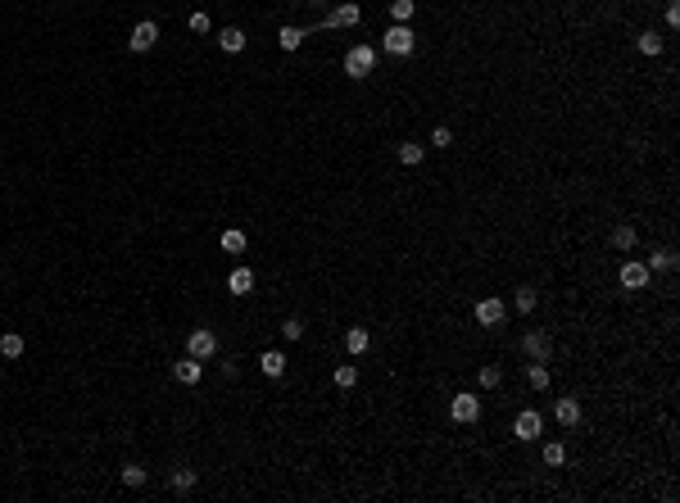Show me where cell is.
I'll return each instance as SVG.
<instances>
[{
    "label": "cell",
    "mask_w": 680,
    "mask_h": 503,
    "mask_svg": "<svg viewBox=\"0 0 680 503\" xmlns=\"http://www.w3.org/2000/svg\"><path fill=\"white\" fill-rule=\"evenodd\" d=\"M413 46H417V32H413L408 23H395V28L381 37V50H385V55H395V59L413 55Z\"/></svg>",
    "instance_id": "1"
},
{
    "label": "cell",
    "mask_w": 680,
    "mask_h": 503,
    "mask_svg": "<svg viewBox=\"0 0 680 503\" xmlns=\"http://www.w3.org/2000/svg\"><path fill=\"white\" fill-rule=\"evenodd\" d=\"M218 46L227 50V55H240V50H245V32H240V28H222L218 32Z\"/></svg>",
    "instance_id": "15"
},
{
    "label": "cell",
    "mask_w": 680,
    "mask_h": 503,
    "mask_svg": "<svg viewBox=\"0 0 680 503\" xmlns=\"http://www.w3.org/2000/svg\"><path fill=\"white\" fill-rule=\"evenodd\" d=\"M200 372H204V368H200V358H191V354H186L182 363H173V377L182 381V386H195V381H200Z\"/></svg>",
    "instance_id": "11"
},
{
    "label": "cell",
    "mask_w": 680,
    "mask_h": 503,
    "mask_svg": "<svg viewBox=\"0 0 680 503\" xmlns=\"http://www.w3.org/2000/svg\"><path fill=\"white\" fill-rule=\"evenodd\" d=\"M259 368H263V377H281V372H286V354H281V349L259 354Z\"/></svg>",
    "instance_id": "14"
},
{
    "label": "cell",
    "mask_w": 680,
    "mask_h": 503,
    "mask_svg": "<svg viewBox=\"0 0 680 503\" xmlns=\"http://www.w3.org/2000/svg\"><path fill=\"white\" fill-rule=\"evenodd\" d=\"M422 154H426V150H422L417 141H399V163H404V168H417Z\"/></svg>",
    "instance_id": "19"
},
{
    "label": "cell",
    "mask_w": 680,
    "mask_h": 503,
    "mask_svg": "<svg viewBox=\"0 0 680 503\" xmlns=\"http://www.w3.org/2000/svg\"><path fill=\"white\" fill-rule=\"evenodd\" d=\"M667 28H680V5H667Z\"/></svg>",
    "instance_id": "35"
},
{
    "label": "cell",
    "mask_w": 680,
    "mask_h": 503,
    "mask_svg": "<svg viewBox=\"0 0 680 503\" xmlns=\"http://www.w3.org/2000/svg\"><path fill=\"white\" fill-rule=\"evenodd\" d=\"M304 37H308L304 28H290V23H286V28L277 32V46H281V50H299V46H304Z\"/></svg>",
    "instance_id": "18"
},
{
    "label": "cell",
    "mask_w": 680,
    "mask_h": 503,
    "mask_svg": "<svg viewBox=\"0 0 680 503\" xmlns=\"http://www.w3.org/2000/svg\"><path fill=\"white\" fill-rule=\"evenodd\" d=\"M367 345H372L367 327H349V331H345V349L354 354V358H358V354H367Z\"/></svg>",
    "instance_id": "13"
},
{
    "label": "cell",
    "mask_w": 680,
    "mask_h": 503,
    "mask_svg": "<svg viewBox=\"0 0 680 503\" xmlns=\"http://www.w3.org/2000/svg\"><path fill=\"white\" fill-rule=\"evenodd\" d=\"M640 50H644V55H662V37L644 32V37H640Z\"/></svg>",
    "instance_id": "32"
},
{
    "label": "cell",
    "mask_w": 680,
    "mask_h": 503,
    "mask_svg": "<svg viewBox=\"0 0 680 503\" xmlns=\"http://www.w3.org/2000/svg\"><path fill=\"white\" fill-rule=\"evenodd\" d=\"M449 418H454V422H463V427H467V422H476V418H481V399H476V395H454Z\"/></svg>",
    "instance_id": "8"
},
{
    "label": "cell",
    "mask_w": 680,
    "mask_h": 503,
    "mask_svg": "<svg viewBox=\"0 0 680 503\" xmlns=\"http://www.w3.org/2000/svg\"><path fill=\"white\" fill-rule=\"evenodd\" d=\"M522 349H526L531 363H549V354H554V340H549V331H526L522 336Z\"/></svg>",
    "instance_id": "6"
},
{
    "label": "cell",
    "mask_w": 680,
    "mask_h": 503,
    "mask_svg": "<svg viewBox=\"0 0 680 503\" xmlns=\"http://www.w3.org/2000/svg\"><path fill=\"white\" fill-rule=\"evenodd\" d=\"M431 145H436V150H445V145H454V132H449V127H436V132H431Z\"/></svg>",
    "instance_id": "33"
},
{
    "label": "cell",
    "mask_w": 680,
    "mask_h": 503,
    "mask_svg": "<svg viewBox=\"0 0 680 503\" xmlns=\"http://www.w3.org/2000/svg\"><path fill=\"white\" fill-rule=\"evenodd\" d=\"M191 32H209V14L195 10V14H191Z\"/></svg>",
    "instance_id": "34"
},
{
    "label": "cell",
    "mask_w": 680,
    "mask_h": 503,
    "mask_svg": "<svg viewBox=\"0 0 680 503\" xmlns=\"http://www.w3.org/2000/svg\"><path fill=\"white\" fill-rule=\"evenodd\" d=\"M554 418H558V427H576L581 422V399H558Z\"/></svg>",
    "instance_id": "12"
},
{
    "label": "cell",
    "mask_w": 680,
    "mask_h": 503,
    "mask_svg": "<svg viewBox=\"0 0 680 503\" xmlns=\"http://www.w3.org/2000/svg\"><path fill=\"white\" fill-rule=\"evenodd\" d=\"M413 10H417V0H390V19L395 23H408Z\"/></svg>",
    "instance_id": "23"
},
{
    "label": "cell",
    "mask_w": 680,
    "mask_h": 503,
    "mask_svg": "<svg viewBox=\"0 0 680 503\" xmlns=\"http://www.w3.org/2000/svg\"><path fill=\"white\" fill-rule=\"evenodd\" d=\"M0 354H5V358H23V336L5 331V336H0Z\"/></svg>",
    "instance_id": "20"
},
{
    "label": "cell",
    "mask_w": 680,
    "mask_h": 503,
    "mask_svg": "<svg viewBox=\"0 0 680 503\" xmlns=\"http://www.w3.org/2000/svg\"><path fill=\"white\" fill-rule=\"evenodd\" d=\"M281 336H286V340H299V336H304V322H299V318H286V322H281Z\"/></svg>",
    "instance_id": "31"
},
{
    "label": "cell",
    "mask_w": 680,
    "mask_h": 503,
    "mask_svg": "<svg viewBox=\"0 0 680 503\" xmlns=\"http://www.w3.org/2000/svg\"><path fill=\"white\" fill-rule=\"evenodd\" d=\"M227 290L231 295H249L254 290V272H249V267H236V272L227 277Z\"/></svg>",
    "instance_id": "16"
},
{
    "label": "cell",
    "mask_w": 680,
    "mask_h": 503,
    "mask_svg": "<svg viewBox=\"0 0 680 503\" xmlns=\"http://www.w3.org/2000/svg\"><path fill=\"white\" fill-rule=\"evenodd\" d=\"M540 304V295H536V286H517V313H531V308Z\"/></svg>",
    "instance_id": "24"
},
{
    "label": "cell",
    "mask_w": 680,
    "mask_h": 503,
    "mask_svg": "<svg viewBox=\"0 0 680 503\" xmlns=\"http://www.w3.org/2000/svg\"><path fill=\"white\" fill-rule=\"evenodd\" d=\"M186 354H191V358H213V354H218V336L209 331V327H195L191 336H186Z\"/></svg>",
    "instance_id": "2"
},
{
    "label": "cell",
    "mask_w": 680,
    "mask_h": 503,
    "mask_svg": "<svg viewBox=\"0 0 680 503\" xmlns=\"http://www.w3.org/2000/svg\"><path fill=\"white\" fill-rule=\"evenodd\" d=\"M168 485H173L177 494H191V490H195V472H191V467H173V476H168Z\"/></svg>",
    "instance_id": "17"
},
{
    "label": "cell",
    "mask_w": 680,
    "mask_h": 503,
    "mask_svg": "<svg viewBox=\"0 0 680 503\" xmlns=\"http://www.w3.org/2000/svg\"><path fill=\"white\" fill-rule=\"evenodd\" d=\"M526 381H531L536 390H549V381H554V377H549L545 363H531V368H526Z\"/></svg>",
    "instance_id": "22"
},
{
    "label": "cell",
    "mask_w": 680,
    "mask_h": 503,
    "mask_svg": "<svg viewBox=\"0 0 680 503\" xmlns=\"http://www.w3.org/2000/svg\"><path fill=\"white\" fill-rule=\"evenodd\" d=\"M472 318H476V327H499L508 318V304L504 299H481V304L472 308Z\"/></svg>",
    "instance_id": "7"
},
{
    "label": "cell",
    "mask_w": 680,
    "mask_h": 503,
    "mask_svg": "<svg viewBox=\"0 0 680 503\" xmlns=\"http://www.w3.org/2000/svg\"><path fill=\"white\" fill-rule=\"evenodd\" d=\"M545 463H549V467H563V463H567V449H563V445H545Z\"/></svg>",
    "instance_id": "30"
},
{
    "label": "cell",
    "mask_w": 680,
    "mask_h": 503,
    "mask_svg": "<svg viewBox=\"0 0 680 503\" xmlns=\"http://www.w3.org/2000/svg\"><path fill=\"white\" fill-rule=\"evenodd\" d=\"M358 19H363V10H358V5H335V10L326 14L322 28H354Z\"/></svg>",
    "instance_id": "10"
},
{
    "label": "cell",
    "mask_w": 680,
    "mask_h": 503,
    "mask_svg": "<svg viewBox=\"0 0 680 503\" xmlns=\"http://www.w3.org/2000/svg\"><path fill=\"white\" fill-rule=\"evenodd\" d=\"M613 249H635V227H613Z\"/></svg>",
    "instance_id": "25"
},
{
    "label": "cell",
    "mask_w": 680,
    "mask_h": 503,
    "mask_svg": "<svg viewBox=\"0 0 680 503\" xmlns=\"http://www.w3.org/2000/svg\"><path fill=\"white\" fill-rule=\"evenodd\" d=\"M372 64H376V50L372 46H349L345 50V73L349 77H367V73H372Z\"/></svg>",
    "instance_id": "3"
},
{
    "label": "cell",
    "mask_w": 680,
    "mask_h": 503,
    "mask_svg": "<svg viewBox=\"0 0 680 503\" xmlns=\"http://www.w3.org/2000/svg\"><path fill=\"white\" fill-rule=\"evenodd\" d=\"M649 267H644V263H635V258H631V263H622V272H617V281H622V290H644V286H649Z\"/></svg>",
    "instance_id": "9"
},
{
    "label": "cell",
    "mask_w": 680,
    "mask_h": 503,
    "mask_svg": "<svg viewBox=\"0 0 680 503\" xmlns=\"http://www.w3.org/2000/svg\"><path fill=\"white\" fill-rule=\"evenodd\" d=\"M308 5H326V0H308Z\"/></svg>",
    "instance_id": "36"
},
{
    "label": "cell",
    "mask_w": 680,
    "mask_h": 503,
    "mask_svg": "<svg viewBox=\"0 0 680 503\" xmlns=\"http://www.w3.org/2000/svg\"><path fill=\"white\" fill-rule=\"evenodd\" d=\"M649 272H671V267H676V254H671V249H658V254H649Z\"/></svg>",
    "instance_id": "21"
},
{
    "label": "cell",
    "mask_w": 680,
    "mask_h": 503,
    "mask_svg": "<svg viewBox=\"0 0 680 503\" xmlns=\"http://www.w3.org/2000/svg\"><path fill=\"white\" fill-rule=\"evenodd\" d=\"M476 381H481V390H495L499 381H504V372H499V368H481V372H476Z\"/></svg>",
    "instance_id": "29"
},
{
    "label": "cell",
    "mask_w": 680,
    "mask_h": 503,
    "mask_svg": "<svg viewBox=\"0 0 680 503\" xmlns=\"http://www.w3.org/2000/svg\"><path fill=\"white\" fill-rule=\"evenodd\" d=\"M335 386H340V390L358 386V368H354V363H345V368H335Z\"/></svg>",
    "instance_id": "27"
},
{
    "label": "cell",
    "mask_w": 680,
    "mask_h": 503,
    "mask_svg": "<svg viewBox=\"0 0 680 503\" xmlns=\"http://www.w3.org/2000/svg\"><path fill=\"white\" fill-rule=\"evenodd\" d=\"M154 41H159V23H154V19H141V23L132 28V37H127V50L145 55V50H154Z\"/></svg>",
    "instance_id": "5"
},
{
    "label": "cell",
    "mask_w": 680,
    "mask_h": 503,
    "mask_svg": "<svg viewBox=\"0 0 680 503\" xmlns=\"http://www.w3.org/2000/svg\"><path fill=\"white\" fill-rule=\"evenodd\" d=\"M123 485H132V490H141V485H145V467L127 463V467H123Z\"/></svg>",
    "instance_id": "28"
},
{
    "label": "cell",
    "mask_w": 680,
    "mask_h": 503,
    "mask_svg": "<svg viewBox=\"0 0 680 503\" xmlns=\"http://www.w3.org/2000/svg\"><path fill=\"white\" fill-rule=\"evenodd\" d=\"M222 249L227 254H245V231H222Z\"/></svg>",
    "instance_id": "26"
},
{
    "label": "cell",
    "mask_w": 680,
    "mask_h": 503,
    "mask_svg": "<svg viewBox=\"0 0 680 503\" xmlns=\"http://www.w3.org/2000/svg\"><path fill=\"white\" fill-rule=\"evenodd\" d=\"M513 436L526 440V445H531V440H540V436H545V418H540L536 409H522L517 422H513Z\"/></svg>",
    "instance_id": "4"
}]
</instances>
